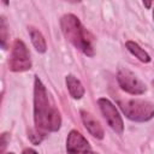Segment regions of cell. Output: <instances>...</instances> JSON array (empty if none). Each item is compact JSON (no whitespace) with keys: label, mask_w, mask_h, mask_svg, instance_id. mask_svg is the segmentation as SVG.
Here are the masks:
<instances>
[{"label":"cell","mask_w":154,"mask_h":154,"mask_svg":"<svg viewBox=\"0 0 154 154\" xmlns=\"http://www.w3.org/2000/svg\"><path fill=\"white\" fill-rule=\"evenodd\" d=\"M150 5H152L150 2H144V6H147V7H150Z\"/></svg>","instance_id":"2e32d148"},{"label":"cell","mask_w":154,"mask_h":154,"mask_svg":"<svg viewBox=\"0 0 154 154\" xmlns=\"http://www.w3.org/2000/svg\"><path fill=\"white\" fill-rule=\"evenodd\" d=\"M97 105L109 128L117 134H122L124 131V123L116 106L106 97H100L97 100Z\"/></svg>","instance_id":"8992f818"},{"label":"cell","mask_w":154,"mask_h":154,"mask_svg":"<svg viewBox=\"0 0 154 154\" xmlns=\"http://www.w3.org/2000/svg\"><path fill=\"white\" fill-rule=\"evenodd\" d=\"M0 37H1V46L4 49H6V41L8 38V35H7V24L5 17H1L0 20Z\"/></svg>","instance_id":"7c38bea8"},{"label":"cell","mask_w":154,"mask_h":154,"mask_svg":"<svg viewBox=\"0 0 154 154\" xmlns=\"http://www.w3.org/2000/svg\"><path fill=\"white\" fill-rule=\"evenodd\" d=\"M8 135L6 134V132H4L2 134V136H1V153H4L5 152V148H6V143H7V141H6V137H7Z\"/></svg>","instance_id":"4fadbf2b"},{"label":"cell","mask_w":154,"mask_h":154,"mask_svg":"<svg viewBox=\"0 0 154 154\" xmlns=\"http://www.w3.org/2000/svg\"><path fill=\"white\" fill-rule=\"evenodd\" d=\"M81 118H82V122H83L85 129L89 131V134L91 136H94V137H96L99 140L103 138V135H105L103 134V129H102L100 122L96 118H94V116L91 113L82 109L81 111Z\"/></svg>","instance_id":"ba28073f"},{"label":"cell","mask_w":154,"mask_h":154,"mask_svg":"<svg viewBox=\"0 0 154 154\" xmlns=\"http://www.w3.org/2000/svg\"><path fill=\"white\" fill-rule=\"evenodd\" d=\"M90 150L89 142L87 138L77 130H71L66 140V152L67 154H84Z\"/></svg>","instance_id":"52a82bcc"},{"label":"cell","mask_w":154,"mask_h":154,"mask_svg":"<svg viewBox=\"0 0 154 154\" xmlns=\"http://www.w3.org/2000/svg\"><path fill=\"white\" fill-rule=\"evenodd\" d=\"M153 19H154V8H153Z\"/></svg>","instance_id":"e0dca14e"},{"label":"cell","mask_w":154,"mask_h":154,"mask_svg":"<svg viewBox=\"0 0 154 154\" xmlns=\"http://www.w3.org/2000/svg\"><path fill=\"white\" fill-rule=\"evenodd\" d=\"M66 85H67L70 95L73 99L78 100V99H81L84 95V87H83V84L73 75H67L66 76Z\"/></svg>","instance_id":"9c48e42d"},{"label":"cell","mask_w":154,"mask_h":154,"mask_svg":"<svg viewBox=\"0 0 154 154\" xmlns=\"http://www.w3.org/2000/svg\"><path fill=\"white\" fill-rule=\"evenodd\" d=\"M125 46H126V49H128L132 55H135L138 60H141L142 63H149V61H150L149 54H148L143 48H141L136 42H134V41H126V42H125Z\"/></svg>","instance_id":"8fae6325"},{"label":"cell","mask_w":154,"mask_h":154,"mask_svg":"<svg viewBox=\"0 0 154 154\" xmlns=\"http://www.w3.org/2000/svg\"><path fill=\"white\" fill-rule=\"evenodd\" d=\"M118 105L126 118L134 122H148L154 117V105L141 99L119 100Z\"/></svg>","instance_id":"3957f363"},{"label":"cell","mask_w":154,"mask_h":154,"mask_svg":"<svg viewBox=\"0 0 154 154\" xmlns=\"http://www.w3.org/2000/svg\"><path fill=\"white\" fill-rule=\"evenodd\" d=\"M117 81L119 87L124 91L131 95H141L147 90L144 83L140 78H137V76L134 72H131L128 69H120L118 71Z\"/></svg>","instance_id":"5b68a950"},{"label":"cell","mask_w":154,"mask_h":154,"mask_svg":"<svg viewBox=\"0 0 154 154\" xmlns=\"http://www.w3.org/2000/svg\"><path fill=\"white\" fill-rule=\"evenodd\" d=\"M60 26L65 37L82 53L88 57H93L95 54L91 35L75 14L67 13L63 16L60 19Z\"/></svg>","instance_id":"7a4b0ae2"},{"label":"cell","mask_w":154,"mask_h":154,"mask_svg":"<svg viewBox=\"0 0 154 154\" xmlns=\"http://www.w3.org/2000/svg\"><path fill=\"white\" fill-rule=\"evenodd\" d=\"M31 67V59L29 49L25 43L17 38L13 41L8 58V69L13 72H23Z\"/></svg>","instance_id":"277c9868"},{"label":"cell","mask_w":154,"mask_h":154,"mask_svg":"<svg viewBox=\"0 0 154 154\" xmlns=\"http://www.w3.org/2000/svg\"><path fill=\"white\" fill-rule=\"evenodd\" d=\"M34 122L36 132L42 137L47 132L58 131L61 125L60 112L38 77H35L34 83Z\"/></svg>","instance_id":"6da1fadb"},{"label":"cell","mask_w":154,"mask_h":154,"mask_svg":"<svg viewBox=\"0 0 154 154\" xmlns=\"http://www.w3.org/2000/svg\"><path fill=\"white\" fill-rule=\"evenodd\" d=\"M84 154H97V153H95V152H91V150H89V152H87V153H84Z\"/></svg>","instance_id":"9a60e30c"},{"label":"cell","mask_w":154,"mask_h":154,"mask_svg":"<svg viewBox=\"0 0 154 154\" xmlns=\"http://www.w3.org/2000/svg\"><path fill=\"white\" fill-rule=\"evenodd\" d=\"M153 84H154V79H153Z\"/></svg>","instance_id":"d6986e66"},{"label":"cell","mask_w":154,"mask_h":154,"mask_svg":"<svg viewBox=\"0 0 154 154\" xmlns=\"http://www.w3.org/2000/svg\"><path fill=\"white\" fill-rule=\"evenodd\" d=\"M28 31H29V35H30V38H31V42H32L35 49L38 53H45L47 51V43H46V40H45L42 32L38 29H36L35 26H29Z\"/></svg>","instance_id":"30bf717a"},{"label":"cell","mask_w":154,"mask_h":154,"mask_svg":"<svg viewBox=\"0 0 154 154\" xmlns=\"http://www.w3.org/2000/svg\"><path fill=\"white\" fill-rule=\"evenodd\" d=\"M22 154H38L37 152H35L34 149H31V148H26V149H24L23 150V153Z\"/></svg>","instance_id":"5bb4252c"},{"label":"cell","mask_w":154,"mask_h":154,"mask_svg":"<svg viewBox=\"0 0 154 154\" xmlns=\"http://www.w3.org/2000/svg\"><path fill=\"white\" fill-rule=\"evenodd\" d=\"M6 154H14V153H6Z\"/></svg>","instance_id":"ac0fdd59"}]
</instances>
